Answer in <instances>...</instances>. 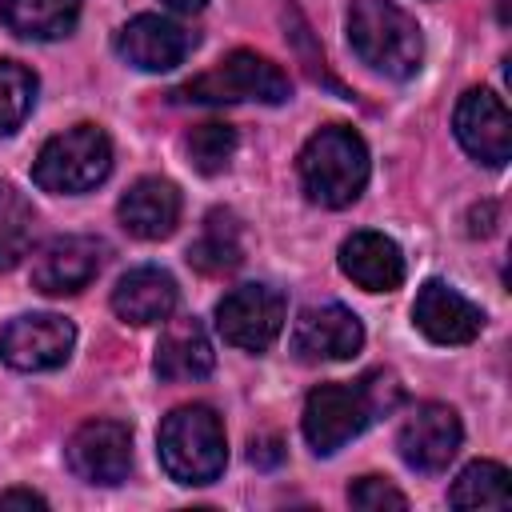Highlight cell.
<instances>
[{
  "instance_id": "cell-1",
  "label": "cell",
  "mask_w": 512,
  "mask_h": 512,
  "mask_svg": "<svg viewBox=\"0 0 512 512\" xmlns=\"http://www.w3.org/2000/svg\"><path fill=\"white\" fill-rule=\"evenodd\" d=\"M300 188L320 208H348L368 184V148L348 124H324L296 160Z\"/></svg>"
},
{
  "instance_id": "cell-2",
  "label": "cell",
  "mask_w": 512,
  "mask_h": 512,
  "mask_svg": "<svg viewBox=\"0 0 512 512\" xmlns=\"http://www.w3.org/2000/svg\"><path fill=\"white\" fill-rule=\"evenodd\" d=\"M348 44L372 72H384L392 80L416 76L424 60V36L396 0H352Z\"/></svg>"
},
{
  "instance_id": "cell-3",
  "label": "cell",
  "mask_w": 512,
  "mask_h": 512,
  "mask_svg": "<svg viewBox=\"0 0 512 512\" xmlns=\"http://www.w3.org/2000/svg\"><path fill=\"white\" fill-rule=\"evenodd\" d=\"M160 464L176 484H212L228 464L224 420L208 404H180L160 420Z\"/></svg>"
},
{
  "instance_id": "cell-4",
  "label": "cell",
  "mask_w": 512,
  "mask_h": 512,
  "mask_svg": "<svg viewBox=\"0 0 512 512\" xmlns=\"http://www.w3.org/2000/svg\"><path fill=\"white\" fill-rule=\"evenodd\" d=\"M288 96H292V80L284 76V68L248 48L228 52L220 64L176 88V100L188 104H244V100L284 104Z\"/></svg>"
},
{
  "instance_id": "cell-5",
  "label": "cell",
  "mask_w": 512,
  "mask_h": 512,
  "mask_svg": "<svg viewBox=\"0 0 512 512\" xmlns=\"http://www.w3.org/2000/svg\"><path fill=\"white\" fill-rule=\"evenodd\" d=\"M108 172H112V140L96 124H72V128L56 132L36 152V164H32L36 188L56 192V196L88 192Z\"/></svg>"
},
{
  "instance_id": "cell-6",
  "label": "cell",
  "mask_w": 512,
  "mask_h": 512,
  "mask_svg": "<svg viewBox=\"0 0 512 512\" xmlns=\"http://www.w3.org/2000/svg\"><path fill=\"white\" fill-rule=\"evenodd\" d=\"M380 408V396L368 380L360 384H316L304 400V416H300V428H304V440L312 444L316 456H332L336 448H344L348 440H356L372 416Z\"/></svg>"
},
{
  "instance_id": "cell-7",
  "label": "cell",
  "mask_w": 512,
  "mask_h": 512,
  "mask_svg": "<svg viewBox=\"0 0 512 512\" xmlns=\"http://www.w3.org/2000/svg\"><path fill=\"white\" fill-rule=\"evenodd\" d=\"M288 304L272 284H240L216 304V328L232 348L268 352L284 332Z\"/></svg>"
},
{
  "instance_id": "cell-8",
  "label": "cell",
  "mask_w": 512,
  "mask_h": 512,
  "mask_svg": "<svg viewBox=\"0 0 512 512\" xmlns=\"http://www.w3.org/2000/svg\"><path fill=\"white\" fill-rule=\"evenodd\" d=\"M64 460H68V468H72L76 480L112 488V484L128 480V468H132V432L120 420H84L68 436Z\"/></svg>"
},
{
  "instance_id": "cell-9",
  "label": "cell",
  "mask_w": 512,
  "mask_h": 512,
  "mask_svg": "<svg viewBox=\"0 0 512 512\" xmlns=\"http://www.w3.org/2000/svg\"><path fill=\"white\" fill-rule=\"evenodd\" d=\"M72 344H76L72 320L56 312H32V316H16L4 324L0 360L16 372H48L72 356Z\"/></svg>"
},
{
  "instance_id": "cell-10",
  "label": "cell",
  "mask_w": 512,
  "mask_h": 512,
  "mask_svg": "<svg viewBox=\"0 0 512 512\" xmlns=\"http://www.w3.org/2000/svg\"><path fill=\"white\" fill-rule=\"evenodd\" d=\"M452 128H456L460 148L472 160H480L488 168L508 164V156H512V116H508L504 100L492 88H468L456 104Z\"/></svg>"
},
{
  "instance_id": "cell-11",
  "label": "cell",
  "mask_w": 512,
  "mask_h": 512,
  "mask_svg": "<svg viewBox=\"0 0 512 512\" xmlns=\"http://www.w3.org/2000/svg\"><path fill=\"white\" fill-rule=\"evenodd\" d=\"M460 440H464V428H460V416L448 408V404H416L400 432H396V448H400V460L416 472H444L452 464V456L460 452Z\"/></svg>"
},
{
  "instance_id": "cell-12",
  "label": "cell",
  "mask_w": 512,
  "mask_h": 512,
  "mask_svg": "<svg viewBox=\"0 0 512 512\" xmlns=\"http://www.w3.org/2000/svg\"><path fill=\"white\" fill-rule=\"evenodd\" d=\"M364 344V324L344 304H320L304 308L292 324V352L304 364H332L352 360Z\"/></svg>"
},
{
  "instance_id": "cell-13",
  "label": "cell",
  "mask_w": 512,
  "mask_h": 512,
  "mask_svg": "<svg viewBox=\"0 0 512 512\" xmlns=\"http://www.w3.org/2000/svg\"><path fill=\"white\" fill-rule=\"evenodd\" d=\"M104 264V244L96 236H56L32 260V288L44 296H72L96 280Z\"/></svg>"
},
{
  "instance_id": "cell-14",
  "label": "cell",
  "mask_w": 512,
  "mask_h": 512,
  "mask_svg": "<svg viewBox=\"0 0 512 512\" xmlns=\"http://www.w3.org/2000/svg\"><path fill=\"white\" fill-rule=\"evenodd\" d=\"M192 48V32H184L176 20L140 12L116 32V52L140 72H168L176 68Z\"/></svg>"
},
{
  "instance_id": "cell-15",
  "label": "cell",
  "mask_w": 512,
  "mask_h": 512,
  "mask_svg": "<svg viewBox=\"0 0 512 512\" xmlns=\"http://www.w3.org/2000/svg\"><path fill=\"white\" fill-rule=\"evenodd\" d=\"M412 320H416V328L432 344H468L484 328V312L468 296H460L456 288H448L444 280L420 284L416 304H412Z\"/></svg>"
},
{
  "instance_id": "cell-16",
  "label": "cell",
  "mask_w": 512,
  "mask_h": 512,
  "mask_svg": "<svg viewBox=\"0 0 512 512\" xmlns=\"http://www.w3.org/2000/svg\"><path fill=\"white\" fill-rule=\"evenodd\" d=\"M116 216L136 240H164L180 224V188L164 176H140L120 196Z\"/></svg>"
},
{
  "instance_id": "cell-17",
  "label": "cell",
  "mask_w": 512,
  "mask_h": 512,
  "mask_svg": "<svg viewBox=\"0 0 512 512\" xmlns=\"http://www.w3.org/2000/svg\"><path fill=\"white\" fill-rule=\"evenodd\" d=\"M176 300H180L176 280L164 268H152V264L124 272L116 280V288H112V312L124 324H136V328L168 320L176 312Z\"/></svg>"
},
{
  "instance_id": "cell-18",
  "label": "cell",
  "mask_w": 512,
  "mask_h": 512,
  "mask_svg": "<svg viewBox=\"0 0 512 512\" xmlns=\"http://www.w3.org/2000/svg\"><path fill=\"white\" fill-rule=\"evenodd\" d=\"M340 272L364 292H392L404 284V256L384 232H352L340 244Z\"/></svg>"
},
{
  "instance_id": "cell-19",
  "label": "cell",
  "mask_w": 512,
  "mask_h": 512,
  "mask_svg": "<svg viewBox=\"0 0 512 512\" xmlns=\"http://www.w3.org/2000/svg\"><path fill=\"white\" fill-rule=\"evenodd\" d=\"M216 364V352H212V340L204 332V324L196 316H180V320H168L160 344H156V356H152V368L160 380H204Z\"/></svg>"
},
{
  "instance_id": "cell-20",
  "label": "cell",
  "mask_w": 512,
  "mask_h": 512,
  "mask_svg": "<svg viewBox=\"0 0 512 512\" xmlns=\"http://www.w3.org/2000/svg\"><path fill=\"white\" fill-rule=\"evenodd\" d=\"M0 20L24 40H60L80 20V0H0Z\"/></svg>"
},
{
  "instance_id": "cell-21",
  "label": "cell",
  "mask_w": 512,
  "mask_h": 512,
  "mask_svg": "<svg viewBox=\"0 0 512 512\" xmlns=\"http://www.w3.org/2000/svg\"><path fill=\"white\" fill-rule=\"evenodd\" d=\"M448 504L452 508H508L512 504L508 468L496 460H472L448 488Z\"/></svg>"
},
{
  "instance_id": "cell-22",
  "label": "cell",
  "mask_w": 512,
  "mask_h": 512,
  "mask_svg": "<svg viewBox=\"0 0 512 512\" xmlns=\"http://www.w3.org/2000/svg\"><path fill=\"white\" fill-rule=\"evenodd\" d=\"M188 264L200 268L204 276H220V272H232L240 264V232H236V220L228 212H212L200 240L188 248Z\"/></svg>"
},
{
  "instance_id": "cell-23",
  "label": "cell",
  "mask_w": 512,
  "mask_h": 512,
  "mask_svg": "<svg viewBox=\"0 0 512 512\" xmlns=\"http://www.w3.org/2000/svg\"><path fill=\"white\" fill-rule=\"evenodd\" d=\"M36 104V76L20 60H0V140L12 136Z\"/></svg>"
},
{
  "instance_id": "cell-24",
  "label": "cell",
  "mask_w": 512,
  "mask_h": 512,
  "mask_svg": "<svg viewBox=\"0 0 512 512\" xmlns=\"http://www.w3.org/2000/svg\"><path fill=\"white\" fill-rule=\"evenodd\" d=\"M184 148H188V160H192L196 172L216 176L236 156V128L232 124H220V120H208V124H200V128L188 132Z\"/></svg>"
},
{
  "instance_id": "cell-25",
  "label": "cell",
  "mask_w": 512,
  "mask_h": 512,
  "mask_svg": "<svg viewBox=\"0 0 512 512\" xmlns=\"http://www.w3.org/2000/svg\"><path fill=\"white\" fill-rule=\"evenodd\" d=\"M348 504L364 508V512H384V508H408V496L400 488H392L388 480H380V476H360L348 488Z\"/></svg>"
},
{
  "instance_id": "cell-26",
  "label": "cell",
  "mask_w": 512,
  "mask_h": 512,
  "mask_svg": "<svg viewBox=\"0 0 512 512\" xmlns=\"http://www.w3.org/2000/svg\"><path fill=\"white\" fill-rule=\"evenodd\" d=\"M28 240H24V224H4L0 228V272H8L12 264H20Z\"/></svg>"
},
{
  "instance_id": "cell-27",
  "label": "cell",
  "mask_w": 512,
  "mask_h": 512,
  "mask_svg": "<svg viewBox=\"0 0 512 512\" xmlns=\"http://www.w3.org/2000/svg\"><path fill=\"white\" fill-rule=\"evenodd\" d=\"M0 508H48V500L28 488H12V492H0Z\"/></svg>"
},
{
  "instance_id": "cell-28",
  "label": "cell",
  "mask_w": 512,
  "mask_h": 512,
  "mask_svg": "<svg viewBox=\"0 0 512 512\" xmlns=\"http://www.w3.org/2000/svg\"><path fill=\"white\" fill-rule=\"evenodd\" d=\"M276 460H280L276 440H252V464H276Z\"/></svg>"
},
{
  "instance_id": "cell-29",
  "label": "cell",
  "mask_w": 512,
  "mask_h": 512,
  "mask_svg": "<svg viewBox=\"0 0 512 512\" xmlns=\"http://www.w3.org/2000/svg\"><path fill=\"white\" fill-rule=\"evenodd\" d=\"M160 4H168L172 12H200L208 0H160Z\"/></svg>"
}]
</instances>
